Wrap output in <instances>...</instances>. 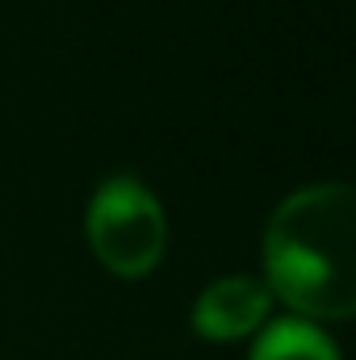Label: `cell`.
<instances>
[{
	"instance_id": "2",
	"label": "cell",
	"mask_w": 356,
	"mask_h": 360,
	"mask_svg": "<svg viewBox=\"0 0 356 360\" xmlns=\"http://www.w3.org/2000/svg\"><path fill=\"white\" fill-rule=\"evenodd\" d=\"M89 243L117 276L151 272L168 243L155 193L134 176H109L89 201Z\"/></svg>"
},
{
	"instance_id": "3",
	"label": "cell",
	"mask_w": 356,
	"mask_h": 360,
	"mask_svg": "<svg viewBox=\"0 0 356 360\" xmlns=\"http://www.w3.org/2000/svg\"><path fill=\"white\" fill-rule=\"evenodd\" d=\"M272 293L252 276H218L201 289L193 306V327L205 340H243L256 327H265Z\"/></svg>"
},
{
	"instance_id": "4",
	"label": "cell",
	"mask_w": 356,
	"mask_h": 360,
	"mask_svg": "<svg viewBox=\"0 0 356 360\" xmlns=\"http://www.w3.org/2000/svg\"><path fill=\"white\" fill-rule=\"evenodd\" d=\"M252 360H340L331 340L306 319H281L256 340Z\"/></svg>"
},
{
	"instance_id": "1",
	"label": "cell",
	"mask_w": 356,
	"mask_h": 360,
	"mask_svg": "<svg viewBox=\"0 0 356 360\" xmlns=\"http://www.w3.org/2000/svg\"><path fill=\"white\" fill-rule=\"evenodd\" d=\"M268 293L306 319H356V184L289 193L265 231Z\"/></svg>"
}]
</instances>
